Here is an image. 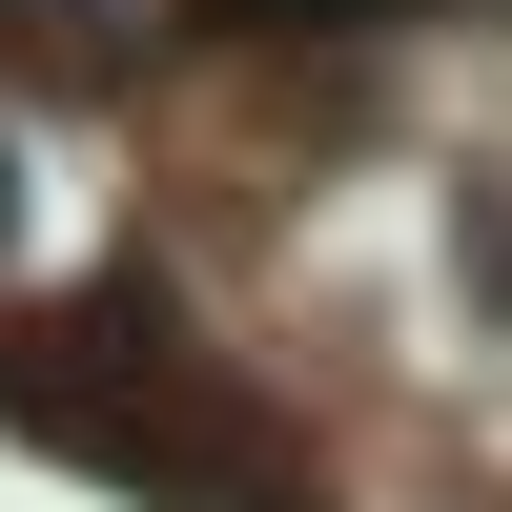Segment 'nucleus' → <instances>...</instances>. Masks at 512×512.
<instances>
[{"label":"nucleus","instance_id":"2","mask_svg":"<svg viewBox=\"0 0 512 512\" xmlns=\"http://www.w3.org/2000/svg\"><path fill=\"white\" fill-rule=\"evenodd\" d=\"M205 41H349V21H390V0H185Z\"/></svg>","mask_w":512,"mask_h":512},{"label":"nucleus","instance_id":"1","mask_svg":"<svg viewBox=\"0 0 512 512\" xmlns=\"http://www.w3.org/2000/svg\"><path fill=\"white\" fill-rule=\"evenodd\" d=\"M0 431L103 472V492H144V512H328V472L226 390V349L164 287H41V308H0Z\"/></svg>","mask_w":512,"mask_h":512}]
</instances>
